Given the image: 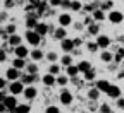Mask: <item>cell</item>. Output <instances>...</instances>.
<instances>
[{"label": "cell", "instance_id": "1", "mask_svg": "<svg viewBox=\"0 0 124 113\" xmlns=\"http://www.w3.org/2000/svg\"><path fill=\"white\" fill-rule=\"evenodd\" d=\"M24 40H26V43H28L29 46L36 48V46H40V43H41L43 36L38 33L36 29H26V33H24Z\"/></svg>", "mask_w": 124, "mask_h": 113}, {"label": "cell", "instance_id": "2", "mask_svg": "<svg viewBox=\"0 0 124 113\" xmlns=\"http://www.w3.org/2000/svg\"><path fill=\"white\" fill-rule=\"evenodd\" d=\"M24 89H26V84L23 82L21 79H17V80H10V82H9V87H7V91H9L10 94H16V96L23 94Z\"/></svg>", "mask_w": 124, "mask_h": 113}, {"label": "cell", "instance_id": "3", "mask_svg": "<svg viewBox=\"0 0 124 113\" xmlns=\"http://www.w3.org/2000/svg\"><path fill=\"white\" fill-rule=\"evenodd\" d=\"M0 103H4V105L7 106L9 111H16V110H17V105H19L17 96H16V94H10V93L5 96V100H4V101H0Z\"/></svg>", "mask_w": 124, "mask_h": 113}, {"label": "cell", "instance_id": "4", "mask_svg": "<svg viewBox=\"0 0 124 113\" xmlns=\"http://www.w3.org/2000/svg\"><path fill=\"white\" fill-rule=\"evenodd\" d=\"M107 21L110 24H121V22H124V14L121 10H117V9H112L108 12V15H107Z\"/></svg>", "mask_w": 124, "mask_h": 113}, {"label": "cell", "instance_id": "5", "mask_svg": "<svg viewBox=\"0 0 124 113\" xmlns=\"http://www.w3.org/2000/svg\"><path fill=\"white\" fill-rule=\"evenodd\" d=\"M72 100H74V96H72V93L69 91V89H62L60 91V94H59V101H60V105H64V106H69V105H72Z\"/></svg>", "mask_w": 124, "mask_h": 113}, {"label": "cell", "instance_id": "6", "mask_svg": "<svg viewBox=\"0 0 124 113\" xmlns=\"http://www.w3.org/2000/svg\"><path fill=\"white\" fill-rule=\"evenodd\" d=\"M74 48H76V46H74V41H72L71 38L60 40V50H62V53H71Z\"/></svg>", "mask_w": 124, "mask_h": 113}, {"label": "cell", "instance_id": "7", "mask_svg": "<svg viewBox=\"0 0 124 113\" xmlns=\"http://www.w3.org/2000/svg\"><path fill=\"white\" fill-rule=\"evenodd\" d=\"M4 75H5L9 80H17V79H21V77H23L21 70H19V69H16L14 65H12V67H9V69L5 70V74H4Z\"/></svg>", "mask_w": 124, "mask_h": 113}, {"label": "cell", "instance_id": "8", "mask_svg": "<svg viewBox=\"0 0 124 113\" xmlns=\"http://www.w3.org/2000/svg\"><path fill=\"white\" fill-rule=\"evenodd\" d=\"M41 82H43V86H46V87H52V86L57 84V75H54L52 72H46L45 75H41Z\"/></svg>", "mask_w": 124, "mask_h": 113}, {"label": "cell", "instance_id": "9", "mask_svg": "<svg viewBox=\"0 0 124 113\" xmlns=\"http://www.w3.org/2000/svg\"><path fill=\"white\" fill-rule=\"evenodd\" d=\"M57 22H59V26L67 27V26H71V24H72V15H71L69 12H62L59 17H57Z\"/></svg>", "mask_w": 124, "mask_h": 113}, {"label": "cell", "instance_id": "10", "mask_svg": "<svg viewBox=\"0 0 124 113\" xmlns=\"http://www.w3.org/2000/svg\"><path fill=\"white\" fill-rule=\"evenodd\" d=\"M23 96H24V98H26L28 101L35 100L36 96H38V89H36V86H35V84H31V86H26V89H24Z\"/></svg>", "mask_w": 124, "mask_h": 113}, {"label": "cell", "instance_id": "11", "mask_svg": "<svg viewBox=\"0 0 124 113\" xmlns=\"http://www.w3.org/2000/svg\"><path fill=\"white\" fill-rule=\"evenodd\" d=\"M38 79L41 80V77H40L38 74H29V72H24V74H23V77H21V80H23V82H24L26 86H31V84H35Z\"/></svg>", "mask_w": 124, "mask_h": 113}, {"label": "cell", "instance_id": "12", "mask_svg": "<svg viewBox=\"0 0 124 113\" xmlns=\"http://www.w3.org/2000/svg\"><path fill=\"white\" fill-rule=\"evenodd\" d=\"M29 53H31V50H28V46L26 45H19V46H16L14 48V55L16 57H21V58H28L29 57Z\"/></svg>", "mask_w": 124, "mask_h": 113}, {"label": "cell", "instance_id": "13", "mask_svg": "<svg viewBox=\"0 0 124 113\" xmlns=\"http://www.w3.org/2000/svg\"><path fill=\"white\" fill-rule=\"evenodd\" d=\"M95 38H97V43L100 45V50H107V48L110 46V43H112V40L108 38L107 34H98Z\"/></svg>", "mask_w": 124, "mask_h": 113}, {"label": "cell", "instance_id": "14", "mask_svg": "<svg viewBox=\"0 0 124 113\" xmlns=\"http://www.w3.org/2000/svg\"><path fill=\"white\" fill-rule=\"evenodd\" d=\"M38 17H36V14H28V17H26V29H36L38 26Z\"/></svg>", "mask_w": 124, "mask_h": 113}, {"label": "cell", "instance_id": "15", "mask_svg": "<svg viewBox=\"0 0 124 113\" xmlns=\"http://www.w3.org/2000/svg\"><path fill=\"white\" fill-rule=\"evenodd\" d=\"M52 38H54V40H57V41L64 40V38H67V31H66V27H64V26H59V27H55L54 34H52Z\"/></svg>", "mask_w": 124, "mask_h": 113}, {"label": "cell", "instance_id": "16", "mask_svg": "<svg viewBox=\"0 0 124 113\" xmlns=\"http://www.w3.org/2000/svg\"><path fill=\"white\" fill-rule=\"evenodd\" d=\"M91 15H93V19H95L97 22H102V21H105V19H107V15H105V10H103L102 7H97L95 10L91 12Z\"/></svg>", "mask_w": 124, "mask_h": 113}, {"label": "cell", "instance_id": "17", "mask_svg": "<svg viewBox=\"0 0 124 113\" xmlns=\"http://www.w3.org/2000/svg\"><path fill=\"white\" fill-rule=\"evenodd\" d=\"M45 55H46V53H43V50H40L38 46L35 48V50H31V53H29L31 60H35V62H41V60L45 58Z\"/></svg>", "mask_w": 124, "mask_h": 113}, {"label": "cell", "instance_id": "18", "mask_svg": "<svg viewBox=\"0 0 124 113\" xmlns=\"http://www.w3.org/2000/svg\"><path fill=\"white\" fill-rule=\"evenodd\" d=\"M105 94L108 96V98H112V100H117V98H121V87L112 84L110 87H108V91H107Z\"/></svg>", "mask_w": 124, "mask_h": 113}, {"label": "cell", "instance_id": "19", "mask_svg": "<svg viewBox=\"0 0 124 113\" xmlns=\"http://www.w3.org/2000/svg\"><path fill=\"white\" fill-rule=\"evenodd\" d=\"M7 41H9V45H10L12 48H16V46H19V45L23 43V36H21V34H17V33H14V34H10V36H9V40H7Z\"/></svg>", "mask_w": 124, "mask_h": 113}, {"label": "cell", "instance_id": "20", "mask_svg": "<svg viewBox=\"0 0 124 113\" xmlns=\"http://www.w3.org/2000/svg\"><path fill=\"white\" fill-rule=\"evenodd\" d=\"M66 74L71 77V79H74V77H78L81 72H79V67H78V63H72V65H69V67H66Z\"/></svg>", "mask_w": 124, "mask_h": 113}, {"label": "cell", "instance_id": "21", "mask_svg": "<svg viewBox=\"0 0 124 113\" xmlns=\"http://www.w3.org/2000/svg\"><path fill=\"white\" fill-rule=\"evenodd\" d=\"M74 55L72 53H64V55H62L60 57V63H62V67H69V65H72V63H74V58H72Z\"/></svg>", "mask_w": 124, "mask_h": 113}, {"label": "cell", "instance_id": "22", "mask_svg": "<svg viewBox=\"0 0 124 113\" xmlns=\"http://www.w3.org/2000/svg\"><path fill=\"white\" fill-rule=\"evenodd\" d=\"M86 31H88V36H98V34H100V26H98V22L95 21L93 24L86 26Z\"/></svg>", "mask_w": 124, "mask_h": 113}, {"label": "cell", "instance_id": "23", "mask_svg": "<svg viewBox=\"0 0 124 113\" xmlns=\"http://www.w3.org/2000/svg\"><path fill=\"white\" fill-rule=\"evenodd\" d=\"M100 60H102L103 63H112V62H114V53H112V52H108V50H102V53H100Z\"/></svg>", "mask_w": 124, "mask_h": 113}, {"label": "cell", "instance_id": "24", "mask_svg": "<svg viewBox=\"0 0 124 113\" xmlns=\"http://www.w3.org/2000/svg\"><path fill=\"white\" fill-rule=\"evenodd\" d=\"M95 86H97V87H98V89H100L102 93H107V91H108V87H110L112 84L108 82L107 79H98L97 82H95Z\"/></svg>", "mask_w": 124, "mask_h": 113}, {"label": "cell", "instance_id": "25", "mask_svg": "<svg viewBox=\"0 0 124 113\" xmlns=\"http://www.w3.org/2000/svg\"><path fill=\"white\" fill-rule=\"evenodd\" d=\"M12 65H14L16 69H19V70H24V69H26V65H28V62H26V58L16 57V58L12 60Z\"/></svg>", "mask_w": 124, "mask_h": 113}, {"label": "cell", "instance_id": "26", "mask_svg": "<svg viewBox=\"0 0 124 113\" xmlns=\"http://www.w3.org/2000/svg\"><path fill=\"white\" fill-rule=\"evenodd\" d=\"M100 94H102V91L95 86V87H91V89L88 91V100H90V101H98Z\"/></svg>", "mask_w": 124, "mask_h": 113}, {"label": "cell", "instance_id": "27", "mask_svg": "<svg viewBox=\"0 0 124 113\" xmlns=\"http://www.w3.org/2000/svg\"><path fill=\"white\" fill-rule=\"evenodd\" d=\"M36 31L41 34V36H46L50 33V24L48 22H38V26H36Z\"/></svg>", "mask_w": 124, "mask_h": 113}, {"label": "cell", "instance_id": "28", "mask_svg": "<svg viewBox=\"0 0 124 113\" xmlns=\"http://www.w3.org/2000/svg\"><path fill=\"white\" fill-rule=\"evenodd\" d=\"M69 80H71V77H69L67 74H59V75H57V84H59L60 87H66V86L69 84Z\"/></svg>", "mask_w": 124, "mask_h": 113}, {"label": "cell", "instance_id": "29", "mask_svg": "<svg viewBox=\"0 0 124 113\" xmlns=\"http://www.w3.org/2000/svg\"><path fill=\"white\" fill-rule=\"evenodd\" d=\"M86 50H88L90 53H97V52L100 50V45L97 43V40H95V41H88V43H86Z\"/></svg>", "mask_w": 124, "mask_h": 113}, {"label": "cell", "instance_id": "30", "mask_svg": "<svg viewBox=\"0 0 124 113\" xmlns=\"http://www.w3.org/2000/svg\"><path fill=\"white\" fill-rule=\"evenodd\" d=\"M60 69H62V63H57V62H52L48 65V72H52L54 75H59L60 74Z\"/></svg>", "mask_w": 124, "mask_h": 113}, {"label": "cell", "instance_id": "31", "mask_svg": "<svg viewBox=\"0 0 124 113\" xmlns=\"http://www.w3.org/2000/svg\"><path fill=\"white\" fill-rule=\"evenodd\" d=\"M78 67H79V72H81V74H85V72H88L90 69H93L91 63H90L88 60H81L79 63H78Z\"/></svg>", "mask_w": 124, "mask_h": 113}, {"label": "cell", "instance_id": "32", "mask_svg": "<svg viewBox=\"0 0 124 113\" xmlns=\"http://www.w3.org/2000/svg\"><path fill=\"white\" fill-rule=\"evenodd\" d=\"M45 58L48 60V63H52V62H59V60H60L59 53H57V52H54V50H50L48 53H46V55H45Z\"/></svg>", "mask_w": 124, "mask_h": 113}, {"label": "cell", "instance_id": "33", "mask_svg": "<svg viewBox=\"0 0 124 113\" xmlns=\"http://www.w3.org/2000/svg\"><path fill=\"white\" fill-rule=\"evenodd\" d=\"M24 72H29V74H38V63L33 60L31 63H28V65H26Z\"/></svg>", "mask_w": 124, "mask_h": 113}, {"label": "cell", "instance_id": "34", "mask_svg": "<svg viewBox=\"0 0 124 113\" xmlns=\"http://www.w3.org/2000/svg\"><path fill=\"white\" fill-rule=\"evenodd\" d=\"M83 0H72V4H71V10L72 12H79V10H83Z\"/></svg>", "mask_w": 124, "mask_h": 113}, {"label": "cell", "instance_id": "35", "mask_svg": "<svg viewBox=\"0 0 124 113\" xmlns=\"http://www.w3.org/2000/svg\"><path fill=\"white\" fill-rule=\"evenodd\" d=\"M95 77H97L95 69H90L88 72H85V79H86V80H95Z\"/></svg>", "mask_w": 124, "mask_h": 113}, {"label": "cell", "instance_id": "36", "mask_svg": "<svg viewBox=\"0 0 124 113\" xmlns=\"http://www.w3.org/2000/svg\"><path fill=\"white\" fill-rule=\"evenodd\" d=\"M16 111H17V113H28V111H31V106H29V105H21V103H19Z\"/></svg>", "mask_w": 124, "mask_h": 113}, {"label": "cell", "instance_id": "37", "mask_svg": "<svg viewBox=\"0 0 124 113\" xmlns=\"http://www.w3.org/2000/svg\"><path fill=\"white\" fill-rule=\"evenodd\" d=\"M97 7H100V5H97V4H86V5H85V7H83V10H85V12H88V14H90V12H93V10H95V9H97Z\"/></svg>", "mask_w": 124, "mask_h": 113}, {"label": "cell", "instance_id": "38", "mask_svg": "<svg viewBox=\"0 0 124 113\" xmlns=\"http://www.w3.org/2000/svg\"><path fill=\"white\" fill-rule=\"evenodd\" d=\"M4 27H5V31H7L9 34H14L16 31H17V26H16V24H7V26H4Z\"/></svg>", "mask_w": 124, "mask_h": 113}, {"label": "cell", "instance_id": "39", "mask_svg": "<svg viewBox=\"0 0 124 113\" xmlns=\"http://www.w3.org/2000/svg\"><path fill=\"white\" fill-rule=\"evenodd\" d=\"M9 82L10 80L4 75V77H0V89H5V87H9Z\"/></svg>", "mask_w": 124, "mask_h": 113}, {"label": "cell", "instance_id": "40", "mask_svg": "<svg viewBox=\"0 0 124 113\" xmlns=\"http://www.w3.org/2000/svg\"><path fill=\"white\" fill-rule=\"evenodd\" d=\"M98 111H102V113H110V111H112V108L108 106L107 103H103V105H100V106H98Z\"/></svg>", "mask_w": 124, "mask_h": 113}, {"label": "cell", "instance_id": "41", "mask_svg": "<svg viewBox=\"0 0 124 113\" xmlns=\"http://www.w3.org/2000/svg\"><path fill=\"white\" fill-rule=\"evenodd\" d=\"M45 111H46V113H60V108L52 105V106H46V108H45Z\"/></svg>", "mask_w": 124, "mask_h": 113}, {"label": "cell", "instance_id": "42", "mask_svg": "<svg viewBox=\"0 0 124 113\" xmlns=\"http://www.w3.org/2000/svg\"><path fill=\"white\" fill-rule=\"evenodd\" d=\"M93 22H95L93 15H86V17L83 19V24H85V26H90V24H93Z\"/></svg>", "mask_w": 124, "mask_h": 113}, {"label": "cell", "instance_id": "43", "mask_svg": "<svg viewBox=\"0 0 124 113\" xmlns=\"http://www.w3.org/2000/svg\"><path fill=\"white\" fill-rule=\"evenodd\" d=\"M116 103H117V108H119V110H124V98H122V96L116 100Z\"/></svg>", "mask_w": 124, "mask_h": 113}, {"label": "cell", "instance_id": "44", "mask_svg": "<svg viewBox=\"0 0 124 113\" xmlns=\"http://www.w3.org/2000/svg\"><path fill=\"white\" fill-rule=\"evenodd\" d=\"M72 41H74V46H76V48H79V46L83 45V40H81L79 36H76V38H72Z\"/></svg>", "mask_w": 124, "mask_h": 113}, {"label": "cell", "instance_id": "45", "mask_svg": "<svg viewBox=\"0 0 124 113\" xmlns=\"http://www.w3.org/2000/svg\"><path fill=\"white\" fill-rule=\"evenodd\" d=\"M5 60H7V50H0V62L5 63Z\"/></svg>", "mask_w": 124, "mask_h": 113}, {"label": "cell", "instance_id": "46", "mask_svg": "<svg viewBox=\"0 0 124 113\" xmlns=\"http://www.w3.org/2000/svg\"><path fill=\"white\" fill-rule=\"evenodd\" d=\"M14 7V0H4V9H12Z\"/></svg>", "mask_w": 124, "mask_h": 113}, {"label": "cell", "instance_id": "47", "mask_svg": "<svg viewBox=\"0 0 124 113\" xmlns=\"http://www.w3.org/2000/svg\"><path fill=\"white\" fill-rule=\"evenodd\" d=\"M71 4H72L71 0H62V4H60V7H62V9H71Z\"/></svg>", "mask_w": 124, "mask_h": 113}, {"label": "cell", "instance_id": "48", "mask_svg": "<svg viewBox=\"0 0 124 113\" xmlns=\"http://www.w3.org/2000/svg\"><path fill=\"white\" fill-rule=\"evenodd\" d=\"M62 4V0H48V5H52V7H59Z\"/></svg>", "mask_w": 124, "mask_h": 113}, {"label": "cell", "instance_id": "49", "mask_svg": "<svg viewBox=\"0 0 124 113\" xmlns=\"http://www.w3.org/2000/svg\"><path fill=\"white\" fill-rule=\"evenodd\" d=\"M0 21H2V22H5V21H7V9H4V10H2V14H0Z\"/></svg>", "mask_w": 124, "mask_h": 113}, {"label": "cell", "instance_id": "50", "mask_svg": "<svg viewBox=\"0 0 124 113\" xmlns=\"http://www.w3.org/2000/svg\"><path fill=\"white\" fill-rule=\"evenodd\" d=\"M100 7H102L103 10H107V9H110V7H112V2H108V0H107V2H103Z\"/></svg>", "mask_w": 124, "mask_h": 113}, {"label": "cell", "instance_id": "51", "mask_svg": "<svg viewBox=\"0 0 124 113\" xmlns=\"http://www.w3.org/2000/svg\"><path fill=\"white\" fill-rule=\"evenodd\" d=\"M83 27H86V26H85L83 22H78V24H74V29H76V31H81Z\"/></svg>", "mask_w": 124, "mask_h": 113}, {"label": "cell", "instance_id": "52", "mask_svg": "<svg viewBox=\"0 0 124 113\" xmlns=\"http://www.w3.org/2000/svg\"><path fill=\"white\" fill-rule=\"evenodd\" d=\"M117 53H119V55L124 58V46H119V48H117Z\"/></svg>", "mask_w": 124, "mask_h": 113}, {"label": "cell", "instance_id": "53", "mask_svg": "<svg viewBox=\"0 0 124 113\" xmlns=\"http://www.w3.org/2000/svg\"><path fill=\"white\" fill-rule=\"evenodd\" d=\"M83 2H85V0H83Z\"/></svg>", "mask_w": 124, "mask_h": 113}]
</instances>
